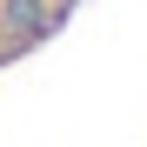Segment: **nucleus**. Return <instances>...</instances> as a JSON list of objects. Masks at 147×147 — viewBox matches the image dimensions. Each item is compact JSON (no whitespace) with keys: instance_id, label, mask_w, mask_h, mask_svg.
<instances>
[{"instance_id":"obj_1","label":"nucleus","mask_w":147,"mask_h":147,"mask_svg":"<svg viewBox=\"0 0 147 147\" xmlns=\"http://www.w3.org/2000/svg\"><path fill=\"white\" fill-rule=\"evenodd\" d=\"M0 27L13 40H40L54 27V7H47V0H0Z\"/></svg>"}]
</instances>
